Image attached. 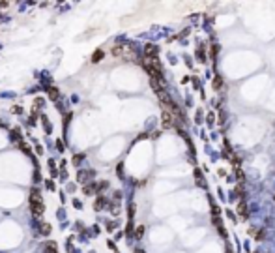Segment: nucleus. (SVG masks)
<instances>
[{"label": "nucleus", "instance_id": "nucleus-1", "mask_svg": "<svg viewBox=\"0 0 275 253\" xmlns=\"http://www.w3.org/2000/svg\"><path fill=\"white\" fill-rule=\"evenodd\" d=\"M30 210H32V214L34 216H41L43 214V201H41V197H39V191L38 189H32V193H30Z\"/></svg>", "mask_w": 275, "mask_h": 253}, {"label": "nucleus", "instance_id": "nucleus-2", "mask_svg": "<svg viewBox=\"0 0 275 253\" xmlns=\"http://www.w3.org/2000/svg\"><path fill=\"white\" fill-rule=\"evenodd\" d=\"M174 116L172 114H169V113H163V126H165V128H172V126H174Z\"/></svg>", "mask_w": 275, "mask_h": 253}, {"label": "nucleus", "instance_id": "nucleus-3", "mask_svg": "<svg viewBox=\"0 0 275 253\" xmlns=\"http://www.w3.org/2000/svg\"><path fill=\"white\" fill-rule=\"evenodd\" d=\"M144 53H146V56H155V54H157V47L148 43V45H146V49H144Z\"/></svg>", "mask_w": 275, "mask_h": 253}, {"label": "nucleus", "instance_id": "nucleus-4", "mask_svg": "<svg viewBox=\"0 0 275 253\" xmlns=\"http://www.w3.org/2000/svg\"><path fill=\"white\" fill-rule=\"evenodd\" d=\"M238 214L243 216V217H247V206H245V202H240V204H238Z\"/></svg>", "mask_w": 275, "mask_h": 253}, {"label": "nucleus", "instance_id": "nucleus-5", "mask_svg": "<svg viewBox=\"0 0 275 253\" xmlns=\"http://www.w3.org/2000/svg\"><path fill=\"white\" fill-rule=\"evenodd\" d=\"M101 58H103V51H101V49H98L94 54H92V62H99Z\"/></svg>", "mask_w": 275, "mask_h": 253}, {"label": "nucleus", "instance_id": "nucleus-6", "mask_svg": "<svg viewBox=\"0 0 275 253\" xmlns=\"http://www.w3.org/2000/svg\"><path fill=\"white\" fill-rule=\"evenodd\" d=\"M95 188H98V186H95V184L84 186V193H86V195H92V193H94V191H95Z\"/></svg>", "mask_w": 275, "mask_h": 253}, {"label": "nucleus", "instance_id": "nucleus-7", "mask_svg": "<svg viewBox=\"0 0 275 253\" xmlns=\"http://www.w3.org/2000/svg\"><path fill=\"white\" fill-rule=\"evenodd\" d=\"M195 176H197V184L206 186V182H204V178H202V173H200V171H195Z\"/></svg>", "mask_w": 275, "mask_h": 253}, {"label": "nucleus", "instance_id": "nucleus-8", "mask_svg": "<svg viewBox=\"0 0 275 253\" xmlns=\"http://www.w3.org/2000/svg\"><path fill=\"white\" fill-rule=\"evenodd\" d=\"M94 206H95V210H101V208L105 206V199H103V197H99V199L95 201V204H94Z\"/></svg>", "mask_w": 275, "mask_h": 253}, {"label": "nucleus", "instance_id": "nucleus-9", "mask_svg": "<svg viewBox=\"0 0 275 253\" xmlns=\"http://www.w3.org/2000/svg\"><path fill=\"white\" fill-rule=\"evenodd\" d=\"M221 84H223V79L217 75V77L213 79V88H215V90H219V88H221Z\"/></svg>", "mask_w": 275, "mask_h": 253}, {"label": "nucleus", "instance_id": "nucleus-10", "mask_svg": "<svg viewBox=\"0 0 275 253\" xmlns=\"http://www.w3.org/2000/svg\"><path fill=\"white\" fill-rule=\"evenodd\" d=\"M142 234H144V227L140 225V227H137V231H135V236H137V238H140Z\"/></svg>", "mask_w": 275, "mask_h": 253}, {"label": "nucleus", "instance_id": "nucleus-11", "mask_svg": "<svg viewBox=\"0 0 275 253\" xmlns=\"http://www.w3.org/2000/svg\"><path fill=\"white\" fill-rule=\"evenodd\" d=\"M210 56H212V60H215V56H217V45H213V47L210 49Z\"/></svg>", "mask_w": 275, "mask_h": 253}, {"label": "nucleus", "instance_id": "nucleus-12", "mask_svg": "<svg viewBox=\"0 0 275 253\" xmlns=\"http://www.w3.org/2000/svg\"><path fill=\"white\" fill-rule=\"evenodd\" d=\"M49 96H51V98H56V96H58V90H56V88H49Z\"/></svg>", "mask_w": 275, "mask_h": 253}, {"label": "nucleus", "instance_id": "nucleus-13", "mask_svg": "<svg viewBox=\"0 0 275 253\" xmlns=\"http://www.w3.org/2000/svg\"><path fill=\"white\" fill-rule=\"evenodd\" d=\"M256 240H264V231H258L256 232Z\"/></svg>", "mask_w": 275, "mask_h": 253}, {"label": "nucleus", "instance_id": "nucleus-14", "mask_svg": "<svg viewBox=\"0 0 275 253\" xmlns=\"http://www.w3.org/2000/svg\"><path fill=\"white\" fill-rule=\"evenodd\" d=\"M212 214H215V216L219 214V206H215V204H213V206H212Z\"/></svg>", "mask_w": 275, "mask_h": 253}, {"label": "nucleus", "instance_id": "nucleus-15", "mask_svg": "<svg viewBox=\"0 0 275 253\" xmlns=\"http://www.w3.org/2000/svg\"><path fill=\"white\" fill-rule=\"evenodd\" d=\"M51 232V227L49 225H43V234H49Z\"/></svg>", "mask_w": 275, "mask_h": 253}, {"label": "nucleus", "instance_id": "nucleus-16", "mask_svg": "<svg viewBox=\"0 0 275 253\" xmlns=\"http://www.w3.org/2000/svg\"><path fill=\"white\" fill-rule=\"evenodd\" d=\"M137 253H144V251H142V249H137Z\"/></svg>", "mask_w": 275, "mask_h": 253}]
</instances>
